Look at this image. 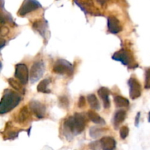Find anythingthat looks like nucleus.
I'll use <instances>...</instances> for the list:
<instances>
[{
  "label": "nucleus",
  "mask_w": 150,
  "mask_h": 150,
  "mask_svg": "<svg viewBox=\"0 0 150 150\" xmlns=\"http://www.w3.org/2000/svg\"><path fill=\"white\" fill-rule=\"evenodd\" d=\"M59 105L61 108H64V109H67L70 105V102H69L68 98L66 96L63 95L59 98Z\"/></svg>",
  "instance_id": "22"
},
{
  "label": "nucleus",
  "mask_w": 150,
  "mask_h": 150,
  "mask_svg": "<svg viewBox=\"0 0 150 150\" xmlns=\"http://www.w3.org/2000/svg\"><path fill=\"white\" fill-rule=\"evenodd\" d=\"M33 28L36 31L40 32V35L44 37V35L45 33V31H46L47 28V22L45 21L39 20L38 21H35L33 23Z\"/></svg>",
  "instance_id": "16"
},
{
  "label": "nucleus",
  "mask_w": 150,
  "mask_h": 150,
  "mask_svg": "<svg viewBox=\"0 0 150 150\" xmlns=\"http://www.w3.org/2000/svg\"><path fill=\"white\" fill-rule=\"evenodd\" d=\"M100 144L103 150H114L116 148V141L111 136H105L100 139Z\"/></svg>",
  "instance_id": "12"
},
{
  "label": "nucleus",
  "mask_w": 150,
  "mask_h": 150,
  "mask_svg": "<svg viewBox=\"0 0 150 150\" xmlns=\"http://www.w3.org/2000/svg\"><path fill=\"white\" fill-rule=\"evenodd\" d=\"M108 29L111 33L117 34L122 29L120 21L114 16H109L108 18Z\"/></svg>",
  "instance_id": "10"
},
{
  "label": "nucleus",
  "mask_w": 150,
  "mask_h": 150,
  "mask_svg": "<svg viewBox=\"0 0 150 150\" xmlns=\"http://www.w3.org/2000/svg\"><path fill=\"white\" fill-rule=\"evenodd\" d=\"M51 83V81L49 79H44V80L41 81L39 83V84L38 85V92H42V93H45V94H49L51 93V90L48 89V85Z\"/></svg>",
  "instance_id": "17"
},
{
  "label": "nucleus",
  "mask_w": 150,
  "mask_h": 150,
  "mask_svg": "<svg viewBox=\"0 0 150 150\" xmlns=\"http://www.w3.org/2000/svg\"><path fill=\"white\" fill-rule=\"evenodd\" d=\"M145 88L150 89V68H148L146 70L145 75Z\"/></svg>",
  "instance_id": "25"
},
{
  "label": "nucleus",
  "mask_w": 150,
  "mask_h": 150,
  "mask_svg": "<svg viewBox=\"0 0 150 150\" xmlns=\"http://www.w3.org/2000/svg\"><path fill=\"white\" fill-rule=\"evenodd\" d=\"M21 96L12 89H6L0 103V114L8 113L16 108L21 100Z\"/></svg>",
  "instance_id": "2"
},
{
  "label": "nucleus",
  "mask_w": 150,
  "mask_h": 150,
  "mask_svg": "<svg viewBox=\"0 0 150 150\" xmlns=\"http://www.w3.org/2000/svg\"><path fill=\"white\" fill-rule=\"evenodd\" d=\"M112 59L116 61L120 62L124 65H130L133 63L132 57L130 56L129 51L125 49H121L120 51H117L112 56Z\"/></svg>",
  "instance_id": "9"
},
{
  "label": "nucleus",
  "mask_w": 150,
  "mask_h": 150,
  "mask_svg": "<svg viewBox=\"0 0 150 150\" xmlns=\"http://www.w3.org/2000/svg\"><path fill=\"white\" fill-rule=\"evenodd\" d=\"M98 94L103 102V106L105 109H108L111 106L109 100L110 90L106 87H101L98 89Z\"/></svg>",
  "instance_id": "11"
},
{
  "label": "nucleus",
  "mask_w": 150,
  "mask_h": 150,
  "mask_svg": "<svg viewBox=\"0 0 150 150\" xmlns=\"http://www.w3.org/2000/svg\"><path fill=\"white\" fill-rule=\"evenodd\" d=\"M140 116H141V113L139 112L136 115V120H135V124H136V126H139V119H140Z\"/></svg>",
  "instance_id": "27"
},
{
  "label": "nucleus",
  "mask_w": 150,
  "mask_h": 150,
  "mask_svg": "<svg viewBox=\"0 0 150 150\" xmlns=\"http://www.w3.org/2000/svg\"><path fill=\"white\" fill-rule=\"evenodd\" d=\"M9 84L10 85V86L13 88L14 89H16L17 92H21L22 94H24V88L23 87V84L21 83L20 81H18L16 79H9L8 80Z\"/></svg>",
  "instance_id": "19"
},
{
  "label": "nucleus",
  "mask_w": 150,
  "mask_h": 150,
  "mask_svg": "<svg viewBox=\"0 0 150 150\" xmlns=\"http://www.w3.org/2000/svg\"><path fill=\"white\" fill-rule=\"evenodd\" d=\"M15 77L23 85L26 84L29 81V70L25 64H18L16 65Z\"/></svg>",
  "instance_id": "6"
},
{
  "label": "nucleus",
  "mask_w": 150,
  "mask_h": 150,
  "mask_svg": "<svg viewBox=\"0 0 150 150\" xmlns=\"http://www.w3.org/2000/svg\"><path fill=\"white\" fill-rule=\"evenodd\" d=\"M29 110L38 119L43 118L45 114V106L38 100H32L29 103Z\"/></svg>",
  "instance_id": "8"
},
{
  "label": "nucleus",
  "mask_w": 150,
  "mask_h": 150,
  "mask_svg": "<svg viewBox=\"0 0 150 150\" xmlns=\"http://www.w3.org/2000/svg\"><path fill=\"white\" fill-rule=\"evenodd\" d=\"M148 121H149V122H150V112L148 114Z\"/></svg>",
  "instance_id": "28"
},
{
  "label": "nucleus",
  "mask_w": 150,
  "mask_h": 150,
  "mask_svg": "<svg viewBox=\"0 0 150 150\" xmlns=\"http://www.w3.org/2000/svg\"><path fill=\"white\" fill-rule=\"evenodd\" d=\"M45 64L42 61L35 62L32 64L29 73V80L31 83H35L41 79L45 73Z\"/></svg>",
  "instance_id": "4"
},
{
  "label": "nucleus",
  "mask_w": 150,
  "mask_h": 150,
  "mask_svg": "<svg viewBox=\"0 0 150 150\" xmlns=\"http://www.w3.org/2000/svg\"><path fill=\"white\" fill-rule=\"evenodd\" d=\"M42 7L38 0H24L21 7L19 9L18 14L20 16H25L28 13Z\"/></svg>",
  "instance_id": "5"
},
{
  "label": "nucleus",
  "mask_w": 150,
  "mask_h": 150,
  "mask_svg": "<svg viewBox=\"0 0 150 150\" xmlns=\"http://www.w3.org/2000/svg\"><path fill=\"white\" fill-rule=\"evenodd\" d=\"M120 137H121L122 139H125L128 136L129 134V128L127 127V126H123V127H121L120 131Z\"/></svg>",
  "instance_id": "23"
},
{
  "label": "nucleus",
  "mask_w": 150,
  "mask_h": 150,
  "mask_svg": "<svg viewBox=\"0 0 150 150\" xmlns=\"http://www.w3.org/2000/svg\"><path fill=\"white\" fill-rule=\"evenodd\" d=\"M130 89V97L131 99L135 100L139 98L142 95V85L139 81L135 78H130L127 81Z\"/></svg>",
  "instance_id": "7"
},
{
  "label": "nucleus",
  "mask_w": 150,
  "mask_h": 150,
  "mask_svg": "<svg viewBox=\"0 0 150 150\" xmlns=\"http://www.w3.org/2000/svg\"><path fill=\"white\" fill-rule=\"evenodd\" d=\"M85 105H86V100H85V98L83 96H81L79 100V103H78V106H79V108H82L85 106Z\"/></svg>",
  "instance_id": "26"
},
{
  "label": "nucleus",
  "mask_w": 150,
  "mask_h": 150,
  "mask_svg": "<svg viewBox=\"0 0 150 150\" xmlns=\"http://www.w3.org/2000/svg\"><path fill=\"white\" fill-rule=\"evenodd\" d=\"M53 71L57 74L67 75V76H70L73 75L74 67L73 64L67 60L59 59L56 62L53 67Z\"/></svg>",
  "instance_id": "3"
},
{
  "label": "nucleus",
  "mask_w": 150,
  "mask_h": 150,
  "mask_svg": "<svg viewBox=\"0 0 150 150\" xmlns=\"http://www.w3.org/2000/svg\"><path fill=\"white\" fill-rule=\"evenodd\" d=\"M114 103H115L116 106L118 108H122V107H127L130 105V102L128 100L125 98L120 96L114 97Z\"/></svg>",
  "instance_id": "20"
},
{
  "label": "nucleus",
  "mask_w": 150,
  "mask_h": 150,
  "mask_svg": "<svg viewBox=\"0 0 150 150\" xmlns=\"http://www.w3.org/2000/svg\"><path fill=\"white\" fill-rule=\"evenodd\" d=\"M88 103H89V105L91 108L94 110H100V103L98 101V98L95 96L94 94H90L87 96Z\"/></svg>",
  "instance_id": "18"
},
{
  "label": "nucleus",
  "mask_w": 150,
  "mask_h": 150,
  "mask_svg": "<svg viewBox=\"0 0 150 150\" xmlns=\"http://www.w3.org/2000/svg\"><path fill=\"white\" fill-rule=\"evenodd\" d=\"M87 116H88V118L92 122L95 123V124H98V125H105V122L98 113L95 112V111H89V112L87 113Z\"/></svg>",
  "instance_id": "14"
},
{
  "label": "nucleus",
  "mask_w": 150,
  "mask_h": 150,
  "mask_svg": "<svg viewBox=\"0 0 150 150\" xmlns=\"http://www.w3.org/2000/svg\"><path fill=\"white\" fill-rule=\"evenodd\" d=\"M126 118V111L125 110H119L114 114V125L115 128L117 129V127L123 122Z\"/></svg>",
  "instance_id": "15"
},
{
  "label": "nucleus",
  "mask_w": 150,
  "mask_h": 150,
  "mask_svg": "<svg viewBox=\"0 0 150 150\" xmlns=\"http://www.w3.org/2000/svg\"><path fill=\"white\" fill-rule=\"evenodd\" d=\"M86 117L81 113H76L69 117L64 122V130L66 137L67 135H79L84 130L86 126Z\"/></svg>",
  "instance_id": "1"
},
{
  "label": "nucleus",
  "mask_w": 150,
  "mask_h": 150,
  "mask_svg": "<svg viewBox=\"0 0 150 150\" xmlns=\"http://www.w3.org/2000/svg\"><path fill=\"white\" fill-rule=\"evenodd\" d=\"M89 148L92 150H100L102 149V146H101L100 142H93L92 143L89 144Z\"/></svg>",
  "instance_id": "24"
},
{
  "label": "nucleus",
  "mask_w": 150,
  "mask_h": 150,
  "mask_svg": "<svg viewBox=\"0 0 150 150\" xmlns=\"http://www.w3.org/2000/svg\"><path fill=\"white\" fill-rule=\"evenodd\" d=\"M29 117H30L29 110L28 109L27 107L24 106L20 110V111H19L18 114L17 116L16 121H17V122L20 123V124H23V123L26 122L29 120Z\"/></svg>",
  "instance_id": "13"
},
{
  "label": "nucleus",
  "mask_w": 150,
  "mask_h": 150,
  "mask_svg": "<svg viewBox=\"0 0 150 150\" xmlns=\"http://www.w3.org/2000/svg\"><path fill=\"white\" fill-rule=\"evenodd\" d=\"M104 130L103 128L98 127H92L89 130V136L92 138V139H98L99 138L101 135L103 133Z\"/></svg>",
  "instance_id": "21"
}]
</instances>
